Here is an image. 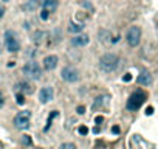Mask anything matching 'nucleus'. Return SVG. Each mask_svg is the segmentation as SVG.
Here are the masks:
<instances>
[{"label":"nucleus","instance_id":"1","mask_svg":"<svg viewBox=\"0 0 158 149\" xmlns=\"http://www.w3.org/2000/svg\"><path fill=\"white\" fill-rule=\"evenodd\" d=\"M119 65V58L115 53H105L104 56L99 58V68L104 73H112L115 71Z\"/></svg>","mask_w":158,"mask_h":149},{"label":"nucleus","instance_id":"2","mask_svg":"<svg viewBox=\"0 0 158 149\" xmlns=\"http://www.w3.org/2000/svg\"><path fill=\"white\" fill-rule=\"evenodd\" d=\"M146 98H147V95H146L143 90H137V92H133V93L130 95V98L127 99V109H129V110H132V112L138 110V109L143 106V103L146 101Z\"/></svg>","mask_w":158,"mask_h":149},{"label":"nucleus","instance_id":"3","mask_svg":"<svg viewBox=\"0 0 158 149\" xmlns=\"http://www.w3.org/2000/svg\"><path fill=\"white\" fill-rule=\"evenodd\" d=\"M22 71H24V74L30 79H40V76H42V68L34 61L27 62L24 67H22Z\"/></svg>","mask_w":158,"mask_h":149},{"label":"nucleus","instance_id":"4","mask_svg":"<svg viewBox=\"0 0 158 149\" xmlns=\"http://www.w3.org/2000/svg\"><path fill=\"white\" fill-rule=\"evenodd\" d=\"M5 45H6V50L11 52V53H16V52L20 50V42L17 40V36H16L14 31L8 30L5 33Z\"/></svg>","mask_w":158,"mask_h":149},{"label":"nucleus","instance_id":"5","mask_svg":"<svg viewBox=\"0 0 158 149\" xmlns=\"http://www.w3.org/2000/svg\"><path fill=\"white\" fill-rule=\"evenodd\" d=\"M30 118H31V112H28V110L19 112L14 118V126L17 129H27L30 126Z\"/></svg>","mask_w":158,"mask_h":149},{"label":"nucleus","instance_id":"6","mask_svg":"<svg viewBox=\"0 0 158 149\" xmlns=\"http://www.w3.org/2000/svg\"><path fill=\"white\" fill-rule=\"evenodd\" d=\"M61 76H62V79L67 81V82H76V81L79 79V71H78L75 67H72V65H67V67L62 68Z\"/></svg>","mask_w":158,"mask_h":149},{"label":"nucleus","instance_id":"7","mask_svg":"<svg viewBox=\"0 0 158 149\" xmlns=\"http://www.w3.org/2000/svg\"><path fill=\"white\" fill-rule=\"evenodd\" d=\"M126 39H127V44L130 47H137L141 40V30L140 27H130L127 34H126Z\"/></svg>","mask_w":158,"mask_h":149},{"label":"nucleus","instance_id":"8","mask_svg":"<svg viewBox=\"0 0 158 149\" xmlns=\"http://www.w3.org/2000/svg\"><path fill=\"white\" fill-rule=\"evenodd\" d=\"M51 99H53V89L51 87L40 89V92H39V101L42 104H47L48 101H51Z\"/></svg>","mask_w":158,"mask_h":149},{"label":"nucleus","instance_id":"9","mask_svg":"<svg viewBox=\"0 0 158 149\" xmlns=\"http://www.w3.org/2000/svg\"><path fill=\"white\" fill-rule=\"evenodd\" d=\"M57 62H59V59H57V56H54V55H50V56H45L43 58V68L45 70H54L56 67H57Z\"/></svg>","mask_w":158,"mask_h":149},{"label":"nucleus","instance_id":"10","mask_svg":"<svg viewBox=\"0 0 158 149\" xmlns=\"http://www.w3.org/2000/svg\"><path fill=\"white\" fill-rule=\"evenodd\" d=\"M88 42H90L88 34H78L72 39V45H75V47H85V45H88Z\"/></svg>","mask_w":158,"mask_h":149},{"label":"nucleus","instance_id":"11","mask_svg":"<svg viewBox=\"0 0 158 149\" xmlns=\"http://www.w3.org/2000/svg\"><path fill=\"white\" fill-rule=\"evenodd\" d=\"M16 90H19V92H22V95H30V93H33L34 92V89H33V86L30 84V82H27V81H20V82H17L16 84Z\"/></svg>","mask_w":158,"mask_h":149},{"label":"nucleus","instance_id":"12","mask_svg":"<svg viewBox=\"0 0 158 149\" xmlns=\"http://www.w3.org/2000/svg\"><path fill=\"white\" fill-rule=\"evenodd\" d=\"M137 82H138L140 86H149V84L152 82V74H150L149 71H141V73L138 74V78H137Z\"/></svg>","mask_w":158,"mask_h":149},{"label":"nucleus","instance_id":"13","mask_svg":"<svg viewBox=\"0 0 158 149\" xmlns=\"http://www.w3.org/2000/svg\"><path fill=\"white\" fill-rule=\"evenodd\" d=\"M57 0H43L42 2V6L45 11H48V13H54L57 10Z\"/></svg>","mask_w":158,"mask_h":149},{"label":"nucleus","instance_id":"14","mask_svg":"<svg viewBox=\"0 0 158 149\" xmlns=\"http://www.w3.org/2000/svg\"><path fill=\"white\" fill-rule=\"evenodd\" d=\"M22 8H24V11H27V13L36 11V10L39 8V2H37V0H28V2L22 6Z\"/></svg>","mask_w":158,"mask_h":149},{"label":"nucleus","instance_id":"15","mask_svg":"<svg viewBox=\"0 0 158 149\" xmlns=\"http://www.w3.org/2000/svg\"><path fill=\"white\" fill-rule=\"evenodd\" d=\"M84 30V25L82 23H75V22H70V25H68V31L70 33H81Z\"/></svg>","mask_w":158,"mask_h":149},{"label":"nucleus","instance_id":"16","mask_svg":"<svg viewBox=\"0 0 158 149\" xmlns=\"http://www.w3.org/2000/svg\"><path fill=\"white\" fill-rule=\"evenodd\" d=\"M110 36H112L110 31H105V30H101V31H99V39H101L102 42H105V44H110V42H112V40L108 39Z\"/></svg>","mask_w":158,"mask_h":149},{"label":"nucleus","instance_id":"17","mask_svg":"<svg viewBox=\"0 0 158 149\" xmlns=\"http://www.w3.org/2000/svg\"><path fill=\"white\" fill-rule=\"evenodd\" d=\"M102 104H107V96H101V98H96V101L93 104V109L96 110L98 107H101Z\"/></svg>","mask_w":158,"mask_h":149},{"label":"nucleus","instance_id":"18","mask_svg":"<svg viewBox=\"0 0 158 149\" xmlns=\"http://www.w3.org/2000/svg\"><path fill=\"white\" fill-rule=\"evenodd\" d=\"M59 115V112L57 110H54V112H51V115L48 117V120H47V128H45V131H48V128L51 126V123H53V118H56Z\"/></svg>","mask_w":158,"mask_h":149},{"label":"nucleus","instance_id":"19","mask_svg":"<svg viewBox=\"0 0 158 149\" xmlns=\"http://www.w3.org/2000/svg\"><path fill=\"white\" fill-rule=\"evenodd\" d=\"M42 36H45L42 31H37V33H34V36H33V40H34V44H40L42 42Z\"/></svg>","mask_w":158,"mask_h":149},{"label":"nucleus","instance_id":"20","mask_svg":"<svg viewBox=\"0 0 158 149\" xmlns=\"http://www.w3.org/2000/svg\"><path fill=\"white\" fill-rule=\"evenodd\" d=\"M16 103H17L19 106H24V104H25V95L17 93V95H16Z\"/></svg>","mask_w":158,"mask_h":149},{"label":"nucleus","instance_id":"21","mask_svg":"<svg viewBox=\"0 0 158 149\" xmlns=\"http://www.w3.org/2000/svg\"><path fill=\"white\" fill-rule=\"evenodd\" d=\"M59 149H76V146L73 143H62L59 146Z\"/></svg>","mask_w":158,"mask_h":149},{"label":"nucleus","instance_id":"22","mask_svg":"<svg viewBox=\"0 0 158 149\" xmlns=\"http://www.w3.org/2000/svg\"><path fill=\"white\" fill-rule=\"evenodd\" d=\"M78 132H79V135H87L88 134V128L87 126H79Z\"/></svg>","mask_w":158,"mask_h":149},{"label":"nucleus","instance_id":"23","mask_svg":"<svg viewBox=\"0 0 158 149\" xmlns=\"http://www.w3.org/2000/svg\"><path fill=\"white\" fill-rule=\"evenodd\" d=\"M48 16H50V13H48V11H45V10L40 13V19H42V20H47V19H48Z\"/></svg>","mask_w":158,"mask_h":149},{"label":"nucleus","instance_id":"24","mask_svg":"<svg viewBox=\"0 0 158 149\" xmlns=\"http://www.w3.org/2000/svg\"><path fill=\"white\" fill-rule=\"evenodd\" d=\"M123 81H124V82H129V81H132V74H130V73H126L124 76H123Z\"/></svg>","mask_w":158,"mask_h":149},{"label":"nucleus","instance_id":"25","mask_svg":"<svg viewBox=\"0 0 158 149\" xmlns=\"http://www.w3.org/2000/svg\"><path fill=\"white\" fill-rule=\"evenodd\" d=\"M24 144H27V146L31 144V138H30V135H25V137H24Z\"/></svg>","mask_w":158,"mask_h":149},{"label":"nucleus","instance_id":"26","mask_svg":"<svg viewBox=\"0 0 158 149\" xmlns=\"http://www.w3.org/2000/svg\"><path fill=\"white\" fill-rule=\"evenodd\" d=\"M78 113H79V115H84V113H85V107H84V106H79V107H78Z\"/></svg>","mask_w":158,"mask_h":149},{"label":"nucleus","instance_id":"27","mask_svg":"<svg viewBox=\"0 0 158 149\" xmlns=\"http://www.w3.org/2000/svg\"><path fill=\"white\" fill-rule=\"evenodd\" d=\"M82 6H84V8H88L90 11H93V6H92V5H90L88 2H87V3H85V2H82Z\"/></svg>","mask_w":158,"mask_h":149},{"label":"nucleus","instance_id":"28","mask_svg":"<svg viewBox=\"0 0 158 149\" xmlns=\"http://www.w3.org/2000/svg\"><path fill=\"white\" fill-rule=\"evenodd\" d=\"M112 132H113L115 135H118V134H119V128H118V126H113V128H112Z\"/></svg>","mask_w":158,"mask_h":149},{"label":"nucleus","instance_id":"29","mask_svg":"<svg viewBox=\"0 0 158 149\" xmlns=\"http://www.w3.org/2000/svg\"><path fill=\"white\" fill-rule=\"evenodd\" d=\"M153 113V107H147L146 109V115H152Z\"/></svg>","mask_w":158,"mask_h":149},{"label":"nucleus","instance_id":"30","mask_svg":"<svg viewBox=\"0 0 158 149\" xmlns=\"http://www.w3.org/2000/svg\"><path fill=\"white\" fill-rule=\"evenodd\" d=\"M3 16H5V8H3L2 5H0V19H2Z\"/></svg>","mask_w":158,"mask_h":149},{"label":"nucleus","instance_id":"31","mask_svg":"<svg viewBox=\"0 0 158 149\" xmlns=\"http://www.w3.org/2000/svg\"><path fill=\"white\" fill-rule=\"evenodd\" d=\"M102 120H104V118H102V117H101V115H98V117H96V118H95V121H96V123H98V124H99V123H102Z\"/></svg>","mask_w":158,"mask_h":149},{"label":"nucleus","instance_id":"32","mask_svg":"<svg viewBox=\"0 0 158 149\" xmlns=\"http://www.w3.org/2000/svg\"><path fill=\"white\" fill-rule=\"evenodd\" d=\"M2 106H3V95L0 93V107H2Z\"/></svg>","mask_w":158,"mask_h":149},{"label":"nucleus","instance_id":"33","mask_svg":"<svg viewBox=\"0 0 158 149\" xmlns=\"http://www.w3.org/2000/svg\"><path fill=\"white\" fill-rule=\"evenodd\" d=\"M93 132H95V134H99V132H101V129H99V128H98V126H96V128H95V129H93Z\"/></svg>","mask_w":158,"mask_h":149},{"label":"nucleus","instance_id":"34","mask_svg":"<svg viewBox=\"0 0 158 149\" xmlns=\"http://www.w3.org/2000/svg\"><path fill=\"white\" fill-rule=\"evenodd\" d=\"M0 53H2V44H0Z\"/></svg>","mask_w":158,"mask_h":149},{"label":"nucleus","instance_id":"35","mask_svg":"<svg viewBox=\"0 0 158 149\" xmlns=\"http://www.w3.org/2000/svg\"><path fill=\"white\" fill-rule=\"evenodd\" d=\"M2 2H11V0H2Z\"/></svg>","mask_w":158,"mask_h":149},{"label":"nucleus","instance_id":"36","mask_svg":"<svg viewBox=\"0 0 158 149\" xmlns=\"http://www.w3.org/2000/svg\"><path fill=\"white\" fill-rule=\"evenodd\" d=\"M37 149H40V147H37Z\"/></svg>","mask_w":158,"mask_h":149}]
</instances>
